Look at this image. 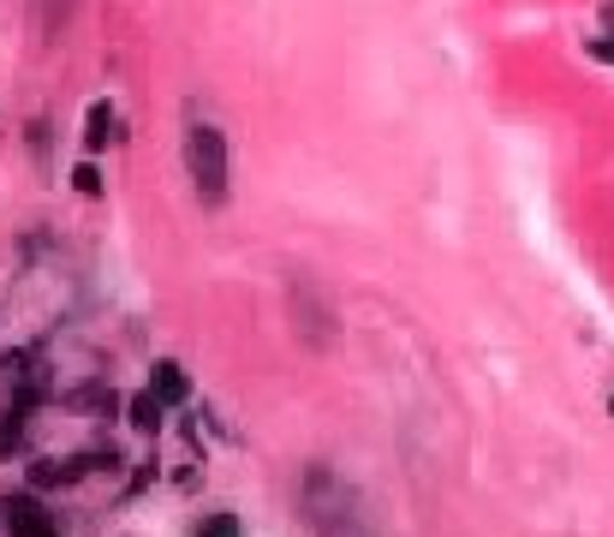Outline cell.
Returning <instances> with one entry per match:
<instances>
[{"label": "cell", "instance_id": "6da1fadb", "mask_svg": "<svg viewBox=\"0 0 614 537\" xmlns=\"http://www.w3.org/2000/svg\"><path fill=\"white\" fill-rule=\"evenodd\" d=\"M304 507H311L316 537H376L358 490L346 484V477H334L328 466H316L311 477H304Z\"/></svg>", "mask_w": 614, "mask_h": 537}, {"label": "cell", "instance_id": "7a4b0ae2", "mask_svg": "<svg viewBox=\"0 0 614 537\" xmlns=\"http://www.w3.org/2000/svg\"><path fill=\"white\" fill-rule=\"evenodd\" d=\"M185 173H192L197 197L209 203V210L227 203V138H222V126H209V120L185 126Z\"/></svg>", "mask_w": 614, "mask_h": 537}, {"label": "cell", "instance_id": "3957f363", "mask_svg": "<svg viewBox=\"0 0 614 537\" xmlns=\"http://www.w3.org/2000/svg\"><path fill=\"white\" fill-rule=\"evenodd\" d=\"M0 526H7V537H61V519L36 496H7L0 502Z\"/></svg>", "mask_w": 614, "mask_h": 537}, {"label": "cell", "instance_id": "277c9868", "mask_svg": "<svg viewBox=\"0 0 614 537\" xmlns=\"http://www.w3.org/2000/svg\"><path fill=\"white\" fill-rule=\"evenodd\" d=\"M150 388H155V400H162V406H185V400H192V383H185L180 365H155Z\"/></svg>", "mask_w": 614, "mask_h": 537}, {"label": "cell", "instance_id": "5b68a950", "mask_svg": "<svg viewBox=\"0 0 614 537\" xmlns=\"http://www.w3.org/2000/svg\"><path fill=\"white\" fill-rule=\"evenodd\" d=\"M108 138H120V114H114L108 101H96L90 120H84V150H101Z\"/></svg>", "mask_w": 614, "mask_h": 537}, {"label": "cell", "instance_id": "8992f818", "mask_svg": "<svg viewBox=\"0 0 614 537\" xmlns=\"http://www.w3.org/2000/svg\"><path fill=\"white\" fill-rule=\"evenodd\" d=\"M131 425H138V430H155V425H162V400H155V388L131 395Z\"/></svg>", "mask_w": 614, "mask_h": 537}, {"label": "cell", "instance_id": "52a82bcc", "mask_svg": "<svg viewBox=\"0 0 614 537\" xmlns=\"http://www.w3.org/2000/svg\"><path fill=\"white\" fill-rule=\"evenodd\" d=\"M19 442H24V406H12V412L0 418V454H12Z\"/></svg>", "mask_w": 614, "mask_h": 537}, {"label": "cell", "instance_id": "ba28073f", "mask_svg": "<svg viewBox=\"0 0 614 537\" xmlns=\"http://www.w3.org/2000/svg\"><path fill=\"white\" fill-rule=\"evenodd\" d=\"M197 537H239V514H209L197 526Z\"/></svg>", "mask_w": 614, "mask_h": 537}, {"label": "cell", "instance_id": "9c48e42d", "mask_svg": "<svg viewBox=\"0 0 614 537\" xmlns=\"http://www.w3.org/2000/svg\"><path fill=\"white\" fill-rule=\"evenodd\" d=\"M72 180H78V192H101V173H96L90 162H84L78 173H72Z\"/></svg>", "mask_w": 614, "mask_h": 537}, {"label": "cell", "instance_id": "30bf717a", "mask_svg": "<svg viewBox=\"0 0 614 537\" xmlns=\"http://www.w3.org/2000/svg\"><path fill=\"white\" fill-rule=\"evenodd\" d=\"M584 49H591L596 61H608V66H614V42H584Z\"/></svg>", "mask_w": 614, "mask_h": 537}]
</instances>
